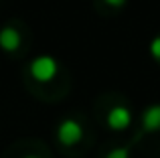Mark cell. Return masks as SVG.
Returning a JSON list of instances; mask_svg holds the SVG:
<instances>
[{
    "label": "cell",
    "instance_id": "1",
    "mask_svg": "<svg viewBox=\"0 0 160 158\" xmlns=\"http://www.w3.org/2000/svg\"><path fill=\"white\" fill-rule=\"evenodd\" d=\"M31 75L41 83H47V81H53L59 73V63L49 55H41L37 59L31 61Z\"/></svg>",
    "mask_w": 160,
    "mask_h": 158
},
{
    "label": "cell",
    "instance_id": "2",
    "mask_svg": "<svg viewBox=\"0 0 160 158\" xmlns=\"http://www.w3.org/2000/svg\"><path fill=\"white\" fill-rule=\"evenodd\" d=\"M83 138V126L73 118H67L57 128V140L63 146H75Z\"/></svg>",
    "mask_w": 160,
    "mask_h": 158
},
{
    "label": "cell",
    "instance_id": "3",
    "mask_svg": "<svg viewBox=\"0 0 160 158\" xmlns=\"http://www.w3.org/2000/svg\"><path fill=\"white\" fill-rule=\"evenodd\" d=\"M106 124H108L109 130H113V132L128 130L130 124H132V111L126 106H113L106 116Z\"/></svg>",
    "mask_w": 160,
    "mask_h": 158
},
{
    "label": "cell",
    "instance_id": "4",
    "mask_svg": "<svg viewBox=\"0 0 160 158\" xmlns=\"http://www.w3.org/2000/svg\"><path fill=\"white\" fill-rule=\"evenodd\" d=\"M142 128L144 132H160V103H152L144 110Z\"/></svg>",
    "mask_w": 160,
    "mask_h": 158
},
{
    "label": "cell",
    "instance_id": "5",
    "mask_svg": "<svg viewBox=\"0 0 160 158\" xmlns=\"http://www.w3.org/2000/svg\"><path fill=\"white\" fill-rule=\"evenodd\" d=\"M0 47H2L4 51H8V53L16 51V49L20 47V35H18V31L12 28V27L0 28Z\"/></svg>",
    "mask_w": 160,
    "mask_h": 158
},
{
    "label": "cell",
    "instance_id": "6",
    "mask_svg": "<svg viewBox=\"0 0 160 158\" xmlns=\"http://www.w3.org/2000/svg\"><path fill=\"white\" fill-rule=\"evenodd\" d=\"M106 158H130V148L128 146H118L106 154Z\"/></svg>",
    "mask_w": 160,
    "mask_h": 158
},
{
    "label": "cell",
    "instance_id": "7",
    "mask_svg": "<svg viewBox=\"0 0 160 158\" xmlns=\"http://www.w3.org/2000/svg\"><path fill=\"white\" fill-rule=\"evenodd\" d=\"M150 55L156 61H160V37H154V39L150 41Z\"/></svg>",
    "mask_w": 160,
    "mask_h": 158
},
{
    "label": "cell",
    "instance_id": "8",
    "mask_svg": "<svg viewBox=\"0 0 160 158\" xmlns=\"http://www.w3.org/2000/svg\"><path fill=\"white\" fill-rule=\"evenodd\" d=\"M103 2H106L108 6H112V8H122L128 0H103Z\"/></svg>",
    "mask_w": 160,
    "mask_h": 158
},
{
    "label": "cell",
    "instance_id": "9",
    "mask_svg": "<svg viewBox=\"0 0 160 158\" xmlns=\"http://www.w3.org/2000/svg\"><path fill=\"white\" fill-rule=\"evenodd\" d=\"M22 158H39V156H32V154H28V156H22Z\"/></svg>",
    "mask_w": 160,
    "mask_h": 158
}]
</instances>
